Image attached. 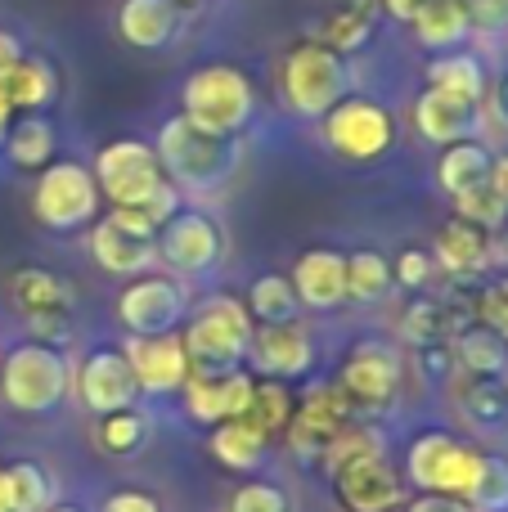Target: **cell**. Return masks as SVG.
<instances>
[{
    "instance_id": "obj_1",
    "label": "cell",
    "mask_w": 508,
    "mask_h": 512,
    "mask_svg": "<svg viewBox=\"0 0 508 512\" xmlns=\"http://www.w3.org/2000/svg\"><path fill=\"white\" fill-rule=\"evenodd\" d=\"M153 153L162 162V176L176 189L189 194H216L225 189L243 167V144L225 140V135H207L198 126H189L185 117H167L153 140Z\"/></svg>"
},
{
    "instance_id": "obj_2",
    "label": "cell",
    "mask_w": 508,
    "mask_h": 512,
    "mask_svg": "<svg viewBox=\"0 0 508 512\" xmlns=\"http://www.w3.org/2000/svg\"><path fill=\"white\" fill-rule=\"evenodd\" d=\"M180 342L189 355V373H230L243 369L252 342V315L239 297H203L189 306Z\"/></svg>"
},
{
    "instance_id": "obj_3",
    "label": "cell",
    "mask_w": 508,
    "mask_h": 512,
    "mask_svg": "<svg viewBox=\"0 0 508 512\" xmlns=\"http://www.w3.org/2000/svg\"><path fill=\"white\" fill-rule=\"evenodd\" d=\"M180 117L207 135L239 140L248 131V122L257 117V90L230 63H207L180 90Z\"/></svg>"
},
{
    "instance_id": "obj_4",
    "label": "cell",
    "mask_w": 508,
    "mask_h": 512,
    "mask_svg": "<svg viewBox=\"0 0 508 512\" xmlns=\"http://www.w3.org/2000/svg\"><path fill=\"white\" fill-rule=\"evenodd\" d=\"M279 95H284L288 113L306 117V122H324L351 95L347 59L324 41H297L279 68Z\"/></svg>"
},
{
    "instance_id": "obj_5",
    "label": "cell",
    "mask_w": 508,
    "mask_h": 512,
    "mask_svg": "<svg viewBox=\"0 0 508 512\" xmlns=\"http://www.w3.org/2000/svg\"><path fill=\"white\" fill-rule=\"evenodd\" d=\"M72 387V364L59 346L18 342L0 360V396L18 414H54Z\"/></svg>"
},
{
    "instance_id": "obj_6",
    "label": "cell",
    "mask_w": 508,
    "mask_h": 512,
    "mask_svg": "<svg viewBox=\"0 0 508 512\" xmlns=\"http://www.w3.org/2000/svg\"><path fill=\"white\" fill-rule=\"evenodd\" d=\"M32 216L54 234L86 230L99 216L95 171L72 158H59V162H50V167H41L36 189H32Z\"/></svg>"
},
{
    "instance_id": "obj_7",
    "label": "cell",
    "mask_w": 508,
    "mask_h": 512,
    "mask_svg": "<svg viewBox=\"0 0 508 512\" xmlns=\"http://www.w3.org/2000/svg\"><path fill=\"white\" fill-rule=\"evenodd\" d=\"M158 261L176 279H203L225 261V225L203 207H180L158 230Z\"/></svg>"
},
{
    "instance_id": "obj_8",
    "label": "cell",
    "mask_w": 508,
    "mask_h": 512,
    "mask_svg": "<svg viewBox=\"0 0 508 512\" xmlns=\"http://www.w3.org/2000/svg\"><path fill=\"white\" fill-rule=\"evenodd\" d=\"M189 315V292L176 274L144 270L117 297V319L131 337H153V333H176Z\"/></svg>"
},
{
    "instance_id": "obj_9",
    "label": "cell",
    "mask_w": 508,
    "mask_h": 512,
    "mask_svg": "<svg viewBox=\"0 0 508 512\" xmlns=\"http://www.w3.org/2000/svg\"><path fill=\"white\" fill-rule=\"evenodd\" d=\"M324 140L347 162H378L396 144V117L378 99L347 95L329 117H324Z\"/></svg>"
},
{
    "instance_id": "obj_10",
    "label": "cell",
    "mask_w": 508,
    "mask_h": 512,
    "mask_svg": "<svg viewBox=\"0 0 508 512\" xmlns=\"http://www.w3.org/2000/svg\"><path fill=\"white\" fill-rule=\"evenodd\" d=\"M477 454L468 441H455L450 432H423L405 454V477L423 495H459L468 499L477 477Z\"/></svg>"
},
{
    "instance_id": "obj_11",
    "label": "cell",
    "mask_w": 508,
    "mask_h": 512,
    "mask_svg": "<svg viewBox=\"0 0 508 512\" xmlns=\"http://www.w3.org/2000/svg\"><path fill=\"white\" fill-rule=\"evenodd\" d=\"M95 185L99 198H108L113 207H144L149 194L162 185V162L153 153V144L144 140H113L99 149L95 158Z\"/></svg>"
},
{
    "instance_id": "obj_12",
    "label": "cell",
    "mask_w": 508,
    "mask_h": 512,
    "mask_svg": "<svg viewBox=\"0 0 508 512\" xmlns=\"http://www.w3.org/2000/svg\"><path fill=\"white\" fill-rule=\"evenodd\" d=\"M401 382H405L401 351L392 342H378V337H365V342L351 346L347 364L338 373V391L351 405H365V409H387L401 396Z\"/></svg>"
},
{
    "instance_id": "obj_13",
    "label": "cell",
    "mask_w": 508,
    "mask_h": 512,
    "mask_svg": "<svg viewBox=\"0 0 508 512\" xmlns=\"http://www.w3.org/2000/svg\"><path fill=\"white\" fill-rule=\"evenodd\" d=\"M333 490H338V504L347 512H396L410 499L405 477L383 454H369V459H356V463H347V468H338L333 472Z\"/></svg>"
},
{
    "instance_id": "obj_14",
    "label": "cell",
    "mask_w": 508,
    "mask_h": 512,
    "mask_svg": "<svg viewBox=\"0 0 508 512\" xmlns=\"http://www.w3.org/2000/svg\"><path fill=\"white\" fill-rule=\"evenodd\" d=\"M122 355L131 364V378L140 387V396H171L189 378V355H185V342H180V328L176 333H153V337H126Z\"/></svg>"
},
{
    "instance_id": "obj_15",
    "label": "cell",
    "mask_w": 508,
    "mask_h": 512,
    "mask_svg": "<svg viewBox=\"0 0 508 512\" xmlns=\"http://www.w3.org/2000/svg\"><path fill=\"white\" fill-rule=\"evenodd\" d=\"M248 355H252V364L275 382L306 378V373L315 369V337L302 319H288V324H252Z\"/></svg>"
},
{
    "instance_id": "obj_16",
    "label": "cell",
    "mask_w": 508,
    "mask_h": 512,
    "mask_svg": "<svg viewBox=\"0 0 508 512\" xmlns=\"http://www.w3.org/2000/svg\"><path fill=\"white\" fill-rule=\"evenodd\" d=\"M77 396L90 414H117V409H131L140 400V387L131 378V364L122 351L113 346H99L86 360L77 364Z\"/></svg>"
},
{
    "instance_id": "obj_17",
    "label": "cell",
    "mask_w": 508,
    "mask_h": 512,
    "mask_svg": "<svg viewBox=\"0 0 508 512\" xmlns=\"http://www.w3.org/2000/svg\"><path fill=\"white\" fill-rule=\"evenodd\" d=\"M351 423V400L338 387H320L302 400V409H293L288 418V445L297 459L320 463V454L329 450V441Z\"/></svg>"
},
{
    "instance_id": "obj_18",
    "label": "cell",
    "mask_w": 508,
    "mask_h": 512,
    "mask_svg": "<svg viewBox=\"0 0 508 512\" xmlns=\"http://www.w3.org/2000/svg\"><path fill=\"white\" fill-rule=\"evenodd\" d=\"M414 126L428 144H459V140H477L486 131V104H473V99H459L450 90L428 86L419 99H414Z\"/></svg>"
},
{
    "instance_id": "obj_19",
    "label": "cell",
    "mask_w": 508,
    "mask_h": 512,
    "mask_svg": "<svg viewBox=\"0 0 508 512\" xmlns=\"http://www.w3.org/2000/svg\"><path fill=\"white\" fill-rule=\"evenodd\" d=\"M252 378L248 369H230V373H189L185 378V414L194 423H225V418H243L252 400Z\"/></svg>"
},
{
    "instance_id": "obj_20",
    "label": "cell",
    "mask_w": 508,
    "mask_h": 512,
    "mask_svg": "<svg viewBox=\"0 0 508 512\" xmlns=\"http://www.w3.org/2000/svg\"><path fill=\"white\" fill-rule=\"evenodd\" d=\"M288 279L306 310H338L347 301V256L333 248H306Z\"/></svg>"
},
{
    "instance_id": "obj_21",
    "label": "cell",
    "mask_w": 508,
    "mask_h": 512,
    "mask_svg": "<svg viewBox=\"0 0 508 512\" xmlns=\"http://www.w3.org/2000/svg\"><path fill=\"white\" fill-rule=\"evenodd\" d=\"M491 234L482 230V225L473 221H450L437 230V243H432V261H437V270H446L450 279H477V274L491 265Z\"/></svg>"
},
{
    "instance_id": "obj_22",
    "label": "cell",
    "mask_w": 508,
    "mask_h": 512,
    "mask_svg": "<svg viewBox=\"0 0 508 512\" xmlns=\"http://www.w3.org/2000/svg\"><path fill=\"white\" fill-rule=\"evenodd\" d=\"M90 256L99 261V270L135 279V274L153 270V261H158V239L131 234L113 221H95V230H90Z\"/></svg>"
},
{
    "instance_id": "obj_23",
    "label": "cell",
    "mask_w": 508,
    "mask_h": 512,
    "mask_svg": "<svg viewBox=\"0 0 508 512\" xmlns=\"http://www.w3.org/2000/svg\"><path fill=\"white\" fill-rule=\"evenodd\" d=\"M180 32V0H122L117 36L135 50H162Z\"/></svg>"
},
{
    "instance_id": "obj_24",
    "label": "cell",
    "mask_w": 508,
    "mask_h": 512,
    "mask_svg": "<svg viewBox=\"0 0 508 512\" xmlns=\"http://www.w3.org/2000/svg\"><path fill=\"white\" fill-rule=\"evenodd\" d=\"M9 301L23 319L72 315V283L63 274L45 270V265H23V270L9 274Z\"/></svg>"
},
{
    "instance_id": "obj_25",
    "label": "cell",
    "mask_w": 508,
    "mask_h": 512,
    "mask_svg": "<svg viewBox=\"0 0 508 512\" xmlns=\"http://www.w3.org/2000/svg\"><path fill=\"white\" fill-rule=\"evenodd\" d=\"M414 36L423 50L441 54V50H464V41L473 36V18H468L464 0H423L419 14L410 18Z\"/></svg>"
},
{
    "instance_id": "obj_26",
    "label": "cell",
    "mask_w": 508,
    "mask_h": 512,
    "mask_svg": "<svg viewBox=\"0 0 508 512\" xmlns=\"http://www.w3.org/2000/svg\"><path fill=\"white\" fill-rule=\"evenodd\" d=\"M491 158L495 153L486 149L482 140H459V144H446L437 158V185L446 198H464L473 189H482L491 180Z\"/></svg>"
},
{
    "instance_id": "obj_27",
    "label": "cell",
    "mask_w": 508,
    "mask_h": 512,
    "mask_svg": "<svg viewBox=\"0 0 508 512\" xmlns=\"http://www.w3.org/2000/svg\"><path fill=\"white\" fill-rule=\"evenodd\" d=\"M455 400L473 432H508V378H468L464 373Z\"/></svg>"
},
{
    "instance_id": "obj_28",
    "label": "cell",
    "mask_w": 508,
    "mask_h": 512,
    "mask_svg": "<svg viewBox=\"0 0 508 512\" xmlns=\"http://www.w3.org/2000/svg\"><path fill=\"white\" fill-rule=\"evenodd\" d=\"M0 90H5L14 113H41V108H50L54 95H59V72H54V63L41 59V54H23V59L14 63V72L0 81Z\"/></svg>"
},
{
    "instance_id": "obj_29",
    "label": "cell",
    "mask_w": 508,
    "mask_h": 512,
    "mask_svg": "<svg viewBox=\"0 0 508 512\" xmlns=\"http://www.w3.org/2000/svg\"><path fill=\"white\" fill-rule=\"evenodd\" d=\"M450 351H455V369H464L468 378H508V342L486 324L450 337Z\"/></svg>"
},
{
    "instance_id": "obj_30",
    "label": "cell",
    "mask_w": 508,
    "mask_h": 512,
    "mask_svg": "<svg viewBox=\"0 0 508 512\" xmlns=\"http://www.w3.org/2000/svg\"><path fill=\"white\" fill-rule=\"evenodd\" d=\"M212 454H216V463H225L230 472H257L270 454V436L257 432L248 418H225L212 432Z\"/></svg>"
},
{
    "instance_id": "obj_31",
    "label": "cell",
    "mask_w": 508,
    "mask_h": 512,
    "mask_svg": "<svg viewBox=\"0 0 508 512\" xmlns=\"http://www.w3.org/2000/svg\"><path fill=\"white\" fill-rule=\"evenodd\" d=\"M428 86L450 90L459 99H473V104H486V63L468 50H441L428 59Z\"/></svg>"
},
{
    "instance_id": "obj_32",
    "label": "cell",
    "mask_w": 508,
    "mask_h": 512,
    "mask_svg": "<svg viewBox=\"0 0 508 512\" xmlns=\"http://www.w3.org/2000/svg\"><path fill=\"white\" fill-rule=\"evenodd\" d=\"M5 158L23 171H41L54 162V122L45 113H23L18 122H9L5 135Z\"/></svg>"
},
{
    "instance_id": "obj_33",
    "label": "cell",
    "mask_w": 508,
    "mask_h": 512,
    "mask_svg": "<svg viewBox=\"0 0 508 512\" xmlns=\"http://www.w3.org/2000/svg\"><path fill=\"white\" fill-rule=\"evenodd\" d=\"M392 261L374 248H360L347 256V301L360 306H378V301L392 297Z\"/></svg>"
},
{
    "instance_id": "obj_34",
    "label": "cell",
    "mask_w": 508,
    "mask_h": 512,
    "mask_svg": "<svg viewBox=\"0 0 508 512\" xmlns=\"http://www.w3.org/2000/svg\"><path fill=\"white\" fill-rule=\"evenodd\" d=\"M243 306H248L252 324H288V319L302 315V301H297L288 274H261V279H252Z\"/></svg>"
},
{
    "instance_id": "obj_35",
    "label": "cell",
    "mask_w": 508,
    "mask_h": 512,
    "mask_svg": "<svg viewBox=\"0 0 508 512\" xmlns=\"http://www.w3.org/2000/svg\"><path fill=\"white\" fill-rule=\"evenodd\" d=\"M95 441L104 454L113 459H131L149 445V418L140 409H117V414H99V427H95Z\"/></svg>"
},
{
    "instance_id": "obj_36",
    "label": "cell",
    "mask_w": 508,
    "mask_h": 512,
    "mask_svg": "<svg viewBox=\"0 0 508 512\" xmlns=\"http://www.w3.org/2000/svg\"><path fill=\"white\" fill-rule=\"evenodd\" d=\"M5 486H9V512H45L54 508V481L41 463L18 459L5 468Z\"/></svg>"
},
{
    "instance_id": "obj_37",
    "label": "cell",
    "mask_w": 508,
    "mask_h": 512,
    "mask_svg": "<svg viewBox=\"0 0 508 512\" xmlns=\"http://www.w3.org/2000/svg\"><path fill=\"white\" fill-rule=\"evenodd\" d=\"M378 14H383L378 5L374 9H333V14L324 18V27H320V41L347 59V54H356V50H365L369 45Z\"/></svg>"
},
{
    "instance_id": "obj_38",
    "label": "cell",
    "mask_w": 508,
    "mask_h": 512,
    "mask_svg": "<svg viewBox=\"0 0 508 512\" xmlns=\"http://www.w3.org/2000/svg\"><path fill=\"white\" fill-rule=\"evenodd\" d=\"M243 418H248L257 432H266V436L284 432L288 418H293V396H288V387L284 382H275V378L257 382V387H252L248 409H243Z\"/></svg>"
},
{
    "instance_id": "obj_39",
    "label": "cell",
    "mask_w": 508,
    "mask_h": 512,
    "mask_svg": "<svg viewBox=\"0 0 508 512\" xmlns=\"http://www.w3.org/2000/svg\"><path fill=\"white\" fill-rule=\"evenodd\" d=\"M477 512H508V454H477V477L468 490Z\"/></svg>"
},
{
    "instance_id": "obj_40",
    "label": "cell",
    "mask_w": 508,
    "mask_h": 512,
    "mask_svg": "<svg viewBox=\"0 0 508 512\" xmlns=\"http://www.w3.org/2000/svg\"><path fill=\"white\" fill-rule=\"evenodd\" d=\"M369 454H383V441H378L369 427L347 423V427H342V432L329 441V450L320 454V463H315V468L338 472V468H347V463H356V459H369Z\"/></svg>"
},
{
    "instance_id": "obj_41",
    "label": "cell",
    "mask_w": 508,
    "mask_h": 512,
    "mask_svg": "<svg viewBox=\"0 0 508 512\" xmlns=\"http://www.w3.org/2000/svg\"><path fill=\"white\" fill-rule=\"evenodd\" d=\"M455 212H459V221L482 225L486 234H500L504 225H508V203L495 194L491 185H482V189H473V194L455 198Z\"/></svg>"
},
{
    "instance_id": "obj_42",
    "label": "cell",
    "mask_w": 508,
    "mask_h": 512,
    "mask_svg": "<svg viewBox=\"0 0 508 512\" xmlns=\"http://www.w3.org/2000/svg\"><path fill=\"white\" fill-rule=\"evenodd\" d=\"M230 512H293V499L275 481H243L230 499Z\"/></svg>"
},
{
    "instance_id": "obj_43",
    "label": "cell",
    "mask_w": 508,
    "mask_h": 512,
    "mask_svg": "<svg viewBox=\"0 0 508 512\" xmlns=\"http://www.w3.org/2000/svg\"><path fill=\"white\" fill-rule=\"evenodd\" d=\"M477 324H486L491 333H500L508 342V274H495V279L482 283V292H477Z\"/></svg>"
},
{
    "instance_id": "obj_44",
    "label": "cell",
    "mask_w": 508,
    "mask_h": 512,
    "mask_svg": "<svg viewBox=\"0 0 508 512\" xmlns=\"http://www.w3.org/2000/svg\"><path fill=\"white\" fill-rule=\"evenodd\" d=\"M432 274H437V261H432V252L423 248H401L392 256V283L396 288H410V292H423L432 283Z\"/></svg>"
},
{
    "instance_id": "obj_45",
    "label": "cell",
    "mask_w": 508,
    "mask_h": 512,
    "mask_svg": "<svg viewBox=\"0 0 508 512\" xmlns=\"http://www.w3.org/2000/svg\"><path fill=\"white\" fill-rule=\"evenodd\" d=\"M414 373H419L428 387H446L455 378V351L450 342H419L414 346Z\"/></svg>"
},
{
    "instance_id": "obj_46",
    "label": "cell",
    "mask_w": 508,
    "mask_h": 512,
    "mask_svg": "<svg viewBox=\"0 0 508 512\" xmlns=\"http://www.w3.org/2000/svg\"><path fill=\"white\" fill-rule=\"evenodd\" d=\"M473 32H504L508 27V0H464Z\"/></svg>"
},
{
    "instance_id": "obj_47",
    "label": "cell",
    "mask_w": 508,
    "mask_h": 512,
    "mask_svg": "<svg viewBox=\"0 0 508 512\" xmlns=\"http://www.w3.org/2000/svg\"><path fill=\"white\" fill-rule=\"evenodd\" d=\"M401 512H477V508L459 495H419V499H405Z\"/></svg>"
},
{
    "instance_id": "obj_48",
    "label": "cell",
    "mask_w": 508,
    "mask_h": 512,
    "mask_svg": "<svg viewBox=\"0 0 508 512\" xmlns=\"http://www.w3.org/2000/svg\"><path fill=\"white\" fill-rule=\"evenodd\" d=\"M104 512H162V504L144 490H117V495L104 499Z\"/></svg>"
},
{
    "instance_id": "obj_49",
    "label": "cell",
    "mask_w": 508,
    "mask_h": 512,
    "mask_svg": "<svg viewBox=\"0 0 508 512\" xmlns=\"http://www.w3.org/2000/svg\"><path fill=\"white\" fill-rule=\"evenodd\" d=\"M108 221L122 225V230H131V234H144V239H158V225H153L140 207H113V212H108Z\"/></svg>"
},
{
    "instance_id": "obj_50",
    "label": "cell",
    "mask_w": 508,
    "mask_h": 512,
    "mask_svg": "<svg viewBox=\"0 0 508 512\" xmlns=\"http://www.w3.org/2000/svg\"><path fill=\"white\" fill-rule=\"evenodd\" d=\"M23 41H18V36L14 32H9V27H0V81H5L9 77V72H14V63L18 59H23Z\"/></svg>"
},
{
    "instance_id": "obj_51",
    "label": "cell",
    "mask_w": 508,
    "mask_h": 512,
    "mask_svg": "<svg viewBox=\"0 0 508 512\" xmlns=\"http://www.w3.org/2000/svg\"><path fill=\"white\" fill-rule=\"evenodd\" d=\"M491 113H495V122L508 126V68L495 77V86H491Z\"/></svg>"
},
{
    "instance_id": "obj_52",
    "label": "cell",
    "mask_w": 508,
    "mask_h": 512,
    "mask_svg": "<svg viewBox=\"0 0 508 512\" xmlns=\"http://www.w3.org/2000/svg\"><path fill=\"white\" fill-rule=\"evenodd\" d=\"M486 185H491L495 194L508 203V153H495L491 158V180H486Z\"/></svg>"
},
{
    "instance_id": "obj_53",
    "label": "cell",
    "mask_w": 508,
    "mask_h": 512,
    "mask_svg": "<svg viewBox=\"0 0 508 512\" xmlns=\"http://www.w3.org/2000/svg\"><path fill=\"white\" fill-rule=\"evenodd\" d=\"M423 0H378V9H387L392 18H401V23H410L414 14H419Z\"/></svg>"
},
{
    "instance_id": "obj_54",
    "label": "cell",
    "mask_w": 508,
    "mask_h": 512,
    "mask_svg": "<svg viewBox=\"0 0 508 512\" xmlns=\"http://www.w3.org/2000/svg\"><path fill=\"white\" fill-rule=\"evenodd\" d=\"M9 122H14V108H9L5 90H0V144H5V135H9Z\"/></svg>"
},
{
    "instance_id": "obj_55",
    "label": "cell",
    "mask_w": 508,
    "mask_h": 512,
    "mask_svg": "<svg viewBox=\"0 0 508 512\" xmlns=\"http://www.w3.org/2000/svg\"><path fill=\"white\" fill-rule=\"evenodd\" d=\"M378 0H333V9H374Z\"/></svg>"
},
{
    "instance_id": "obj_56",
    "label": "cell",
    "mask_w": 508,
    "mask_h": 512,
    "mask_svg": "<svg viewBox=\"0 0 508 512\" xmlns=\"http://www.w3.org/2000/svg\"><path fill=\"white\" fill-rule=\"evenodd\" d=\"M0 512H9V486H5V468H0Z\"/></svg>"
},
{
    "instance_id": "obj_57",
    "label": "cell",
    "mask_w": 508,
    "mask_h": 512,
    "mask_svg": "<svg viewBox=\"0 0 508 512\" xmlns=\"http://www.w3.org/2000/svg\"><path fill=\"white\" fill-rule=\"evenodd\" d=\"M45 512H81V508H45Z\"/></svg>"
}]
</instances>
